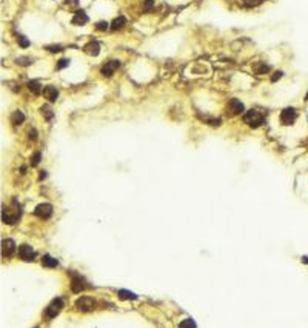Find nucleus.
Listing matches in <instances>:
<instances>
[{
    "instance_id": "nucleus-1",
    "label": "nucleus",
    "mask_w": 308,
    "mask_h": 328,
    "mask_svg": "<svg viewBox=\"0 0 308 328\" xmlns=\"http://www.w3.org/2000/svg\"><path fill=\"white\" fill-rule=\"evenodd\" d=\"M243 122L250 128H259L260 125H264L265 122V116L256 109H250L243 114Z\"/></svg>"
},
{
    "instance_id": "nucleus-2",
    "label": "nucleus",
    "mask_w": 308,
    "mask_h": 328,
    "mask_svg": "<svg viewBox=\"0 0 308 328\" xmlns=\"http://www.w3.org/2000/svg\"><path fill=\"white\" fill-rule=\"evenodd\" d=\"M18 219H20V205H17L14 210L3 206V210H2V220H3V223L14 225Z\"/></svg>"
},
{
    "instance_id": "nucleus-3",
    "label": "nucleus",
    "mask_w": 308,
    "mask_h": 328,
    "mask_svg": "<svg viewBox=\"0 0 308 328\" xmlns=\"http://www.w3.org/2000/svg\"><path fill=\"white\" fill-rule=\"evenodd\" d=\"M76 308L79 311H82V313H88V311H92L94 308H96V300L92 299V297H90V296H82V297H79L77 300H76Z\"/></svg>"
},
{
    "instance_id": "nucleus-4",
    "label": "nucleus",
    "mask_w": 308,
    "mask_h": 328,
    "mask_svg": "<svg viewBox=\"0 0 308 328\" xmlns=\"http://www.w3.org/2000/svg\"><path fill=\"white\" fill-rule=\"evenodd\" d=\"M279 119H280V123H282V125H287V127H288V125H293V123L296 122L297 112H296V109L294 108H285V109H282Z\"/></svg>"
},
{
    "instance_id": "nucleus-5",
    "label": "nucleus",
    "mask_w": 308,
    "mask_h": 328,
    "mask_svg": "<svg viewBox=\"0 0 308 328\" xmlns=\"http://www.w3.org/2000/svg\"><path fill=\"white\" fill-rule=\"evenodd\" d=\"M62 308H63V300H62L60 297H57V299H54V300L48 305V308H46V311H45V316H46L48 319H54L55 316L62 311Z\"/></svg>"
},
{
    "instance_id": "nucleus-6",
    "label": "nucleus",
    "mask_w": 308,
    "mask_h": 328,
    "mask_svg": "<svg viewBox=\"0 0 308 328\" xmlns=\"http://www.w3.org/2000/svg\"><path fill=\"white\" fill-rule=\"evenodd\" d=\"M34 214L40 219H50L53 216V205L51 203H40L34 210Z\"/></svg>"
},
{
    "instance_id": "nucleus-7",
    "label": "nucleus",
    "mask_w": 308,
    "mask_h": 328,
    "mask_svg": "<svg viewBox=\"0 0 308 328\" xmlns=\"http://www.w3.org/2000/svg\"><path fill=\"white\" fill-rule=\"evenodd\" d=\"M16 253V242L13 239H3L2 240V254L3 257H11Z\"/></svg>"
},
{
    "instance_id": "nucleus-8",
    "label": "nucleus",
    "mask_w": 308,
    "mask_h": 328,
    "mask_svg": "<svg viewBox=\"0 0 308 328\" xmlns=\"http://www.w3.org/2000/svg\"><path fill=\"white\" fill-rule=\"evenodd\" d=\"M18 256H20L22 260L31 262V260H34L36 253H34L33 247H29V245H20V247H18Z\"/></svg>"
},
{
    "instance_id": "nucleus-9",
    "label": "nucleus",
    "mask_w": 308,
    "mask_h": 328,
    "mask_svg": "<svg viewBox=\"0 0 308 328\" xmlns=\"http://www.w3.org/2000/svg\"><path fill=\"white\" fill-rule=\"evenodd\" d=\"M120 66V62L119 60H109V62H107L102 68H100V74L102 75H105V77H111L112 74L116 73V70Z\"/></svg>"
},
{
    "instance_id": "nucleus-10",
    "label": "nucleus",
    "mask_w": 308,
    "mask_h": 328,
    "mask_svg": "<svg viewBox=\"0 0 308 328\" xmlns=\"http://www.w3.org/2000/svg\"><path fill=\"white\" fill-rule=\"evenodd\" d=\"M227 109L230 111L231 116H239V114H242V112L245 111V107H243V103H242L240 100L231 99V100L228 102V105H227Z\"/></svg>"
},
{
    "instance_id": "nucleus-11",
    "label": "nucleus",
    "mask_w": 308,
    "mask_h": 328,
    "mask_svg": "<svg viewBox=\"0 0 308 328\" xmlns=\"http://www.w3.org/2000/svg\"><path fill=\"white\" fill-rule=\"evenodd\" d=\"M85 290V280L79 276V274H73V280H71V291L73 293H80Z\"/></svg>"
},
{
    "instance_id": "nucleus-12",
    "label": "nucleus",
    "mask_w": 308,
    "mask_h": 328,
    "mask_svg": "<svg viewBox=\"0 0 308 328\" xmlns=\"http://www.w3.org/2000/svg\"><path fill=\"white\" fill-rule=\"evenodd\" d=\"M71 22H73V25L82 26V25H86V23L90 22V17L86 16V13H83V11H77V13L74 14V17L71 18Z\"/></svg>"
},
{
    "instance_id": "nucleus-13",
    "label": "nucleus",
    "mask_w": 308,
    "mask_h": 328,
    "mask_svg": "<svg viewBox=\"0 0 308 328\" xmlns=\"http://www.w3.org/2000/svg\"><path fill=\"white\" fill-rule=\"evenodd\" d=\"M43 96H45V99L48 100V102H55L57 100V97H59V91H57V88L55 86H45L43 88Z\"/></svg>"
},
{
    "instance_id": "nucleus-14",
    "label": "nucleus",
    "mask_w": 308,
    "mask_h": 328,
    "mask_svg": "<svg viewBox=\"0 0 308 328\" xmlns=\"http://www.w3.org/2000/svg\"><path fill=\"white\" fill-rule=\"evenodd\" d=\"M85 53L86 54L92 55V57H96V55H99V53H100V45L97 43V42H90V43H86L85 45Z\"/></svg>"
},
{
    "instance_id": "nucleus-15",
    "label": "nucleus",
    "mask_w": 308,
    "mask_h": 328,
    "mask_svg": "<svg viewBox=\"0 0 308 328\" xmlns=\"http://www.w3.org/2000/svg\"><path fill=\"white\" fill-rule=\"evenodd\" d=\"M127 25V18L123 17V16H119V17H116L114 20H112V23H111V29L112 31H116V29H122L123 26Z\"/></svg>"
},
{
    "instance_id": "nucleus-16",
    "label": "nucleus",
    "mask_w": 308,
    "mask_h": 328,
    "mask_svg": "<svg viewBox=\"0 0 308 328\" xmlns=\"http://www.w3.org/2000/svg\"><path fill=\"white\" fill-rule=\"evenodd\" d=\"M23 120H25V114H23L22 111H18L17 109V111H14V112L11 114V123H13V125H16V127H17V125H22Z\"/></svg>"
},
{
    "instance_id": "nucleus-17",
    "label": "nucleus",
    "mask_w": 308,
    "mask_h": 328,
    "mask_svg": "<svg viewBox=\"0 0 308 328\" xmlns=\"http://www.w3.org/2000/svg\"><path fill=\"white\" fill-rule=\"evenodd\" d=\"M42 265H43V267H48V268H55V267L59 265V262H57V259L51 257L50 254H45L43 256V259H42Z\"/></svg>"
},
{
    "instance_id": "nucleus-18",
    "label": "nucleus",
    "mask_w": 308,
    "mask_h": 328,
    "mask_svg": "<svg viewBox=\"0 0 308 328\" xmlns=\"http://www.w3.org/2000/svg\"><path fill=\"white\" fill-rule=\"evenodd\" d=\"M254 73L256 74H265L270 71V65H267V63H264V62H259L257 65H254Z\"/></svg>"
},
{
    "instance_id": "nucleus-19",
    "label": "nucleus",
    "mask_w": 308,
    "mask_h": 328,
    "mask_svg": "<svg viewBox=\"0 0 308 328\" xmlns=\"http://www.w3.org/2000/svg\"><path fill=\"white\" fill-rule=\"evenodd\" d=\"M28 88H29V91L34 92V94H40V92L43 91V90H42V86H40V83H39L37 80H31V82H28Z\"/></svg>"
},
{
    "instance_id": "nucleus-20",
    "label": "nucleus",
    "mask_w": 308,
    "mask_h": 328,
    "mask_svg": "<svg viewBox=\"0 0 308 328\" xmlns=\"http://www.w3.org/2000/svg\"><path fill=\"white\" fill-rule=\"evenodd\" d=\"M117 294H119V296H120V299H123V300H127V299L136 300V299H137V296H136L134 293H133V291H127V290H119Z\"/></svg>"
},
{
    "instance_id": "nucleus-21",
    "label": "nucleus",
    "mask_w": 308,
    "mask_h": 328,
    "mask_svg": "<svg viewBox=\"0 0 308 328\" xmlns=\"http://www.w3.org/2000/svg\"><path fill=\"white\" fill-rule=\"evenodd\" d=\"M42 114L45 116V119H46L48 122H51L53 117H54V112H53V109L50 108V105H43V107H42Z\"/></svg>"
},
{
    "instance_id": "nucleus-22",
    "label": "nucleus",
    "mask_w": 308,
    "mask_h": 328,
    "mask_svg": "<svg viewBox=\"0 0 308 328\" xmlns=\"http://www.w3.org/2000/svg\"><path fill=\"white\" fill-rule=\"evenodd\" d=\"M199 117L202 119V120H205L208 125H211V127H219L220 125V119H213V117H208V116H200Z\"/></svg>"
},
{
    "instance_id": "nucleus-23",
    "label": "nucleus",
    "mask_w": 308,
    "mask_h": 328,
    "mask_svg": "<svg viewBox=\"0 0 308 328\" xmlns=\"http://www.w3.org/2000/svg\"><path fill=\"white\" fill-rule=\"evenodd\" d=\"M16 62H17L18 65H22V66H28V65L33 63V59L31 57H17Z\"/></svg>"
},
{
    "instance_id": "nucleus-24",
    "label": "nucleus",
    "mask_w": 308,
    "mask_h": 328,
    "mask_svg": "<svg viewBox=\"0 0 308 328\" xmlns=\"http://www.w3.org/2000/svg\"><path fill=\"white\" fill-rule=\"evenodd\" d=\"M68 65H70V59H60V60L57 62L55 68H57V70H63V68H66Z\"/></svg>"
},
{
    "instance_id": "nucleus-25",
    "label": "nucleus",
    "mask_w": 308,
    "mask_h": 328,
    "mask_svg": "<svg viewBox=\"0 0 308 328\" xmlns=\"http://www.w3.org/2000/svg\"><path fill=\"white\" fill-rule=\"evenodd\" d=\"M40 159H42V154H40L39 151L34 153V154H33V157H31V165H33V166H37L39 162H40Z\"/></svg>"
},
{
    "instance_id": "nucleus-26",
    "label": "nucleus",
    "mask_w": 308,
    "mask_h": 328,
    "mask_svg": "<svg viewBox=\"0 0 308 328\" xmlns=\"http://www.w3.org/2000/svg\"><path fill=\"white\" fill-rule=\"evenodd\" d=\"M242 2H243V5L248 6V8H253V6H257V5L262 3V0H242Z\"/></svg>"
},
{
    "instance_id": "nucleus-27",
    "label": "nucleus",
    "mask_w": 308,
    "mask_h": 328,
    "mask_svg": "<svg viewBox=\"0 0 308 328\" xmlns=\"http://www.w3.org/2000/svg\"><path fill=\"white\" fill-rule=\"evenodd\" d=\"M108 28H109L108 22H103V20H102V22H97V23H96V29H99V31H107Z\"/></svg>"
},
{
    "instance_id": "nucleus-28",
    "label": "nucleus",
    "mask_w": 308,
    "mask_h": 328,
    "mask_svg": "<svg viewBox=\"0 0 308 328\" xmlns=\"http://www.w3.org/2000/svg\"><path fill=\"white\" fill-rule=\"evenodd\" d=\"M18 45H20L22 48H28V46H29V40H28L25 36H20L18 37Z\"/></svg>"
},
{
    "instance_id": "nucleus-29",
    "label": "nucleus",
    "mask_w": 308,
    "mask_h": 328,
    "mask_svg": "<svg viewBox=\"0 0 308 328\" xmlns=\"http://www.w3.org/2000/svg\"><path fill=\"white\" fill-rule=\"evenodd\" d=\"M46 49H48L50 53H59V51H62V46H60V45H48Z\"/></svg>"
},
{
    "instance_id": "nucleus-30",
    "label": "nucleus",
    "mask_w": 308,
    "mask_h": 328,
    "mask_svg": "<svg viewBox=\"0 0 308 328\" xmlns=\"http://www.w3.org/2000/svg\"><path fill=\"white\" fill-rule=\"evenodd\" d=\"M180 327L185 328V327H196V324L193 322V319H185L183 322H180Z\"/></svg>"
},
{
    "instance_id": "nucleus-31",
    "label": "nucleus",
    "mask_w": 308,
    "mask_h": 328,
    "mask_svg": "<svg viewBox=\"0 0 308 328\" xmlns=\"http://www.w3.org/2000/svg\"><path fill=\"white\" fill-rule=\"evenodd\" d=\"M28 134H29V140H33V142L37 140V129H36V128L29 129V133H28Z\"/></svg>"
},
{
    "instance_id": "nucleus-32",
    "label": "nucleus",
    "mask_w": 308,
    "mask_h": 328,
    "mask_svg": "<svg viewBox=\"0 0 308 328\" xmlns=\"http://www.w3.org/2000/svg\"><path fill=\"white\" fill-rule=\"evenodd\" d=\"M282 75H284V73L282 71H277V73H274V75L271 77V82L274 83V82H277L279 79H282Z\"/></svg>"
},
{
    "instance_id": "nucleus-33",
    "label": "nucleus",
    "mask_w": 308,
    "mask_h": 328,
    "mask_svg": "<svg viewBox=\"0 0 308 328\" xmlns=\"http://www.w3.org/2000/svg\"><path fill=\"white\" fill-rule=\"evenodd\" d=\"M65 5H66L68 8H76V6L79 5V0H68Z\"/></svg>"
},
{
    "instance_id": "nucleus-34",
    "label": "nucleus",
    "mask_w": 308,
    "mask_h": 328,
    "mask_svg": "<svg viewBox=\"0 0 308 328\" xmlns=\"http://www.w3.org/2000/svg\"><path fill=\"white\" fill-rule=\"evenodd\" d=\"M153 5H154V0H146V2H145V6H144V9H145V11H149V9L153 8Z\"/></svg>"
},
{
    "instance_id": "nucleus-35",
    "label": "nucleus",
    "mask_w": 308,
    "mask_h": 328,
    "mask_svg": "<svg viewBox=\"0 0 308 328\" xmlns=\"http://www.w3.org/2000/svg\"><path fill=\"white\" fill-rule=\"evenodd\" d=\"M45 177H46V171H40V176H39V179H40V180H43Z\"/></svg>"
},
{
    "instance_id": "nucleus-36",
    "label": "nucleus",
    "mask_w": 308,
    "mask_h": 328,
    "mask_svg": "<svg viewBox=\"0 0 308 328\" xmlns=\"http://www.w3.org/2000/svg\"><path fill=\"white\" fill-rule=\"evenodd\" d=\"M302 263H308V256H304V257H302Z\"/></svg>"
}]
</instances>
